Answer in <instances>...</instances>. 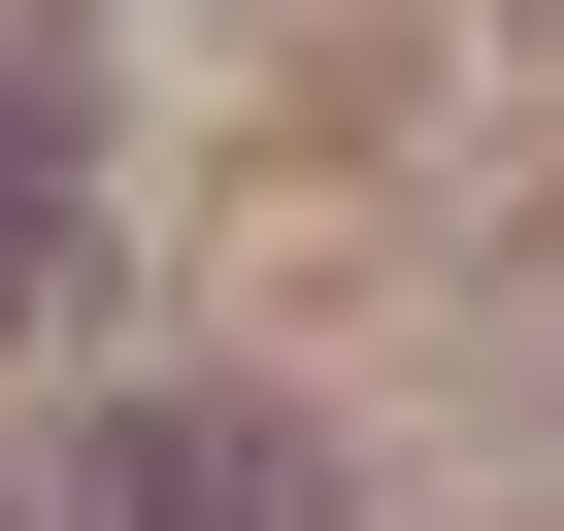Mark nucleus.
I'll return each mask as SVG.
<instances>
[{"mask_svg": "<svg viewBox=\"0 0 564 531\" xmlns=\"http://www.w3.org/2000/svg\"><path fill=\"white\" fill-rule=\"evenodd\" d=\"M100 531H333V465L232 432V399H133V432H100Z\"/></svg>", "mask_w": 564, "mask_h": 531, "instance_id": "nucleus-1", "label": "nucleus"}, {"mask_svg": "<svg viewBox=\"0 0 564 531\" xmlns=\"http://www.w3.org/2000/svg\"><path fill=\"white\" fill-rule=\"evenodd\" d=\"M0 531H34V498H0Z\"/></svg>", "mask_w": 564, "mask_h": 531, "instance_id": "nucleus-3", "label": "nucleus"}, {"mask_svg": "<svg viewBox=\"0 0 564 531\" xmlns=\"http://www.w3.org/2000/svg\"><path fill=\"white\" fill-rule=\"evenodd\" d=\"M0 232H34V166H0Z\"/></svg>", "mask_w": 564, "mask_h": 531, "instance_id": "nucleus-2", "label": "nucleus"}]
</instances>
